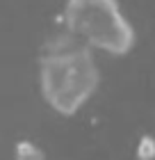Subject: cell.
<instances>
[{
  "instance_id": "obj_1",
  "label": "cell",
  "mask_w": 155,
  "mask_h": 160,
  "mask_svg": "<svg viewBox=\"0 0 155 160\" xmlns=\"http://www.w3.org/2000/svg\"><path fill=\"white\" fill-rule=\"evenodd\" d=\"M100 85L96 53L60 28L43 41L39 55V92L60 117H75Z\"/></svg>"
},
{
  "instance_id": "obj_2",
  "label": "cell",
  "mask_w": 155,
  "mask_h": 160,
  "mask_svg": "<svg viewBox=\"0 0 155 160\" xmlns=\"http://www.w3.org/2000/svg\"><path fill=\"white\" fill-rule=\"evenodd\" d=\"M62 28L94 53L123 57L135 48V30L119 0H66Z\"/></svg>"
},
{
  "instance_id": "obj_3",
  "label": "cell",
  "mask_w": 155,
  "mask_h": 160,
  "mask_svg": "<svg viewBox=\"0 0 155 160\" xmlns=\"http://www.w3.org/2000/svg\"><path fill=\"white\" fill-rule=\"evenodd\" d=\"M14 160H48V156L36 142L23 137L14 144Z\"/></svg>"
},
{
  "instance_id": "obj_4",
  "label": "cell",
  "mask_w": 155,
  "mask_h": 160,
  "mask_svg": "<svg viewBox=\"0 0 155 160\" xmlns=\"http://www.w3.org/2000/svg\"><path fill=\"white\" fill-rule=\"evenodd\" d=\"M137 160H155V137L153 135H142L137 142Z\"/></svg>"
}]
</instances>
